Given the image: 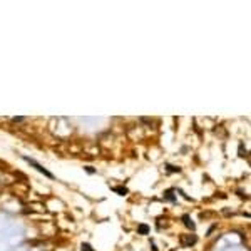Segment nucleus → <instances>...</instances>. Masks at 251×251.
<instances>
[{
	"label": "nucleus",
	"instance_id": "obj_1",
	"mask_svg": "<svg viewBox=\"0 0 251 251\" xmlns=\"http://www.w3.org/2000/svg\"><path fill=\"white\" fill-rule=\"evenodd\" d=\"M24 161H27V163L30 164V166H34L35 169L39 171V172H42L44 176H47V177H50V179H54V174H52L50 171H47L45 168H44V166H40V164L35 161V159H32V157H29V156H24Z\"/></svg>",
	"mask_w": 251,
	"mask_h": 251
},
{
	"label": "nucleus",
	"instance_id": "obj_2",
	"mask_svg": "<svg viewBox=\"0 0 251 251\" xmlns=\"http://www.w3.org/2000/svg\"><path fill=\"white\" fill-rule=\"evenodd\" d=\"M183 221H184V226H186V228H189L191 231H194V229H196V224L193 223V219H191V216H188V214H184V216H183Z\"/></svg>",
	"mask_w": 251,
	"mask_h": 251
},
{
	"label": "nucleus",
	"instance_id": "obj_3",
	"mask_svg": "<svg viewBox=\"0 0 251 251\" xmlns=\"http://www.w3.org/2000/svg\"><path fill=\"white\" fill-rule=\"evenodd\" d=\"M112 191H114V193H117L119 196H126V194H127V188H122V186H114V188H112Z\"/></svg>",
	"mask_w": 251,
	"mask_h": 251
},
{
	"label": "nucleus",
	"instance_id": "obj_4",
	"mask_svg": "<svg viewBox=\"0 0 251 251\" xmlns=\"http://www.w3.org/2000/svg\"><path fill=\"white\" fill-rule=\"evenodd\" d=\"M137 233H139V234H147V233H149V226H147V224H139V226H137Z\"/></svg>",
	"mask_w": 251,
	"mask_h": 251
},
{
	"label": "nucleus",
	"instance_id": "obj_5",
	"mask_svg": "<svg viewBox=\"0 0 251 251\" xmlns=\"http://www.w3.org/2000/svg\"><path fill=\"white\" fill-rule=\"evenodd\" d=\"M164 199H168V201H171V203H174V201H176V197L172 196V189L166 191V194H164Z\"/></svg>",
	"mask_w": 251,
	"mask_h": 251
},
{
	"label": "nucleus",
	"instance_id": "obj_6",
	"mask_svg": "<svg viewBox=\"0 0 251 251\" xmlns=\"http://www.w3.org/2000/svg\"><path fill=\"white\" fill-rule=\"evenodd\" d=\"M81 248H82V251H94V248H92L89 243H82Z\"/></svg>",
	"mask_w": 251,
	"mask_h": 251
},
{
	"label": "nucleus",
	"instance_id": "obj_7",
	"mask_svg": "<svg viewBox=\"0 0 251 251\" xmlns=\"http://www.w3.org/2000/svg\"><path fill=\"white\" fill-rule=\"evenodd\" d=\"M196 243V236H189L188 239H184V244H194Z\"/></svg>",
	"mask_w": 251,
	"mask_h": 251
},
{
	"label": "nucleus",
	"instance_id": "obj_8",
	"mask_svg": "<svg viewBox=\"0 0 251 251\" xmlns=\"http://www.w3.org/2000/svg\"><path fill=\"white\" fill-rule=\"evenodd\" d=\"M166 168H168V171H169V172H176V171H179V168H176V166H171V164H168Z\"/></svg>",
	"mask_w": 251,
	"mask_h": 251
},
{
	"label": "nucleus",
	"instance_id": "obj_9",
	"mask_svg": "<svg viewBox=\"0 0 251 251\" xmlns=\"http://www.w3.org/2000/svg\"><path fill=\"white\" fill-rule=\"evenodd\" d=\"M12 121H14V122H22V121H24V117H22V115H19V117H14Z\"/></svg>",
	"mask_w": 251,
	"mask_h": 251
},
{
	"label": "nucleus",
	"instance_id": "obj_10",
	"mask_svg": "<svg viewBox=\"0 0 251 251\" xmlns=\"http://www.w3.org/2000/svg\"><path fill=\"white\" fill-rule=\"evenodd\" d=\"M86 171H87V172H90V174H92V172H95V169L92 168V166H87V168H86Z\"/></svg>",
	"mask_w": 251,
	"mask_h": 251
}]
</instances>
